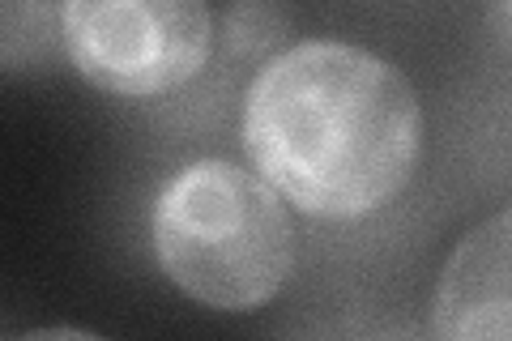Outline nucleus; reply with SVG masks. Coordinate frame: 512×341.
<instances>
[{"label":"nucleus","mask_w":512,"mask_h":341,"mask_svg":"<svg viewBox=\"0 0 512 341\" xmlns=\"http://www.w3.org/2000/svg\"><path fill=\"white\" fill-rule=\"evenodd\" d=\"M256 175L308 218L350 222L389 205L423 154L410 77L355 43L308 39L256 73L244 103Z\"/></svg>","instance_id":"nucleus-1"},{"label":"nucleus","mask_w":512,"mask_h":341,"mask_svg":"<svg viewBox=\"0 0 512 341\" xmlns=\"http://www.w3.org/2000/svg\"><path fill=\"white\" fill-rule=\"evenodd\" d=\"M154 252L188 299L256 312L295 269V226L274 188L227 158H201L158 192Z\"/></svg>","instance_id":"nucleus-2"},{"label":"nucleus","mask_w":512,"mask_h":341,"mask_svg":"<svg viewBox=\"0 0 512 341\" xmlns=\"http://www.w3.org/2000/svg\"><path fill=\"white\" fill-rule=\"evenodd\" d=\"M60 43L94 90L154 99L192 81L214 47V22L192 0H69Z\"/></svg>","instance_id":"nucleus-3"},{"label":"nucleus","mask_w":512,"mask_h":341,"mask_svg":"<svg viewBox=\"0 0 512 341\" xmlns=\"http://www.w3.org/2000/svg\"><path fill=\"white\" fill-rule=\"evenodd\" d=\"M512 222L500 209L453 248L436 290V341H512Z\"/></svg>","instance_id":"nucleus-4"},{"label":"nucleus","mask_w":512,"mask_h":341,"mask_svg":"<svg viewBox=\"0 0 512 341\" xmlns=\"http://www.w3.org/2000/svg\"><path fill=\"white\" fill-rule=\"evenodd\" d=\"M60 39V9L52 5H0V69L39 64Z\"/></svg>","instance_id":"nucleus-5"},{"label":"nucleus","mask_w":512,"mask_h":341,"mask_svg":"<svg viewBox=\"0 0 512 341\" xmlns=\"http://www.w3.org/2000/svg\"><path fill=\"white\" fill-rule=\"evenodd\" d=\"M282 341H419V333L402 320H389V316L346 312V316H320Z\"/></svg>","instance_id":"nucleus-6"},{"label":"nucleus","mask_w":512,"mask_h":341,"mask_svg":"<svg viewBox=\"0 0 512 341\" xmlns=\"http://www.w3.org/2000/svg\"><path fill=\"white\" fill-rule=\"evenodd\" d=\"M291 13L286 9H269V5H239L227 9V43L235 52H261L274 39H282Z\"/></svg>","instance_id":"nucleus-7"},{"label":"nucleus","mask_w":512,"mask_h":341,"mask_svg":"<svg viewBox=\"0 0 512 341\" xmlns=\"http://www.w3.org/2000/svg\"><path fill=\"white\" fill-rule=\"evenodd\" d=\"M22 341H107V337L86 329H39V333H26Z\"/></svg>","instance_id":"nucleus-8"}]
</instances>
